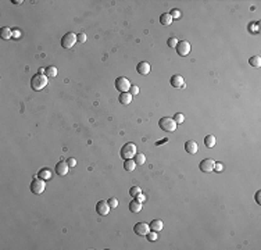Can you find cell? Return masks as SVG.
<instances>
[{"label":"cell","mask_w":261,"mask_h":250,"mask_svg":"<svg viewBox=\"0 0 261 250\" xmlns=\"http://www.w3.org/2000/svg\"><path fill=\"white\" fill-rule=\"evenodd\" d=\"M47 85V76L45 74H35L31 79V86L33 91H42L45 86Z\"/></svg>","instance_id":"cell-1"},{"label":"cell","mask_w":261,"mask_h":250,"mask_svg":"<svg viewBox=\"0 0 261 250\" xmlns=\"http://www.w3.org/2000/svg\"><path fill=\"white\" fill-rule=\"evenodd\" d=\"M158 125H160V128L165 132H174L176 129V122L171 117H163V118H160Z\"/></svg>","instance_id":"cell-2"},{"label":"cell","mask_w":261,"mask_h":250,"mask_svg":"<svg viewBox=\"0 0 261 250\" xmlns=\"http://www.w3.org/2000/svg\"><path fill=\"white\" fill-rule=\"evenodd\" d=\"M121 157L124 160H129V158H133L135 157V154H136V145L135 143H125V145L122 146V149H121Z\"/></svg>","instance_id":"cell-3"},{"label":"cell","mask_w":261,"mask_h":250,"mask_svg":"<svg viewBox=\"0 0 261 250\" xmlns=\"http://www.w3.org/2000/svg\"><path fill=\"white\" fill-rule=\"evenodd\" d=\"M29 188H31V192L35 193V195H42L46 188V182H45V179H42V178H36L31 182V186H29Z\"/></svg>","instance_id":"cell-4"},{"label":"cell","mask_w":261,"mask_h":250,"mask_svg":"<svg viewBox=\"0 0 261 250\" xmlns=\"http://www.w3.org/2000/svg\"><path fill=\"white\" fill-rule=\"evenodd\" d=\"M75 42H76V35L74 32H68V33H65V35L63 36L61 46L64 49H69V47H72V46L75 45Z\"/></svg>","instance_id":"cell-5"},{"label":"cell","mask_w":261,"mask_h":250,"mask_svg":"<svg viewBox=\"0 0 261 250\" xmlns=\"http://www.w3.org/2000/svg\"><path fill=\"white\" fill-rule=\"evenodd\" d=\"M115 88H117V91L125 93L130 89V82L126 78H124V76H119V78L115 79Z\"/></svg>","instance_id":"cell-6"},{"label":"cell","mask_w":261,"mask_h":250,"mask_svg":"<svg viewBox=\"0 0 261 250\" xmlns=\"http://www.w3.org/2000/svg\"><path fill=\"white\" fill-rule=\"evenodd\" d=\"M133 231H135V233L138 236H146L150 232V226L146 222H138V224L133 226Z\"/></svg>","instance_id":"cell-7"},{"label":"cell","mask_w":261,"mask_h":250,"mask_svg":"<svg viewBox=\"0 0 261 250\" xmlns=\"http://www.w3.org/2000/svg\"><path fill=\"white\" fill-rule=\"evenodd\" d=\"M110 204L108 202H106V200H100V202L96 204V211H97V214L100 215H108L110 213Z\"/></svg>","instance_id":"cell-8"},{"label":"cell","mask_w":261,"mask_h":250,"mask_svg":"<svg viewBox=\"0 0 261 250\" xmlns=\"http://www.w3.org/2000/svg\"><path fill=\"white\" fill-rule=\"evenodd\" d=\"M175 49H176V52H178L179 56H188L190 53V45H189V42H186V41L178 42V45H176Z\"/></svg>","instance_id":"cell-9"},{"label":"cell","mask_w":261,"mask_h":250,"mask_svg":"<svg viewBox=\"0 0 261 250\" xmlns=\"http://www.w3.org/2000/svg\"><path fill=\"white\" fill-rule=\"evenodd\" d=\"M214 165H215V161L213 158H204L202 163H200V169L203 172H210V171H214Z\"/></svg>","instance_id":"cell-10"},{"label":"cell","mask_w":261,"mask_h":250,"mask_svg":"<svg viewBox=\"0 0 261 250\" xmlns=\"http://www.w3.org/2000/svg\"><path fill=\"white\" fill-rule=\"evenodd\" d=\"M68 168H69V165H68V163L67 161H58L57 164H56V174L60 175V176H64L68 174Z\"/></svg>","instance_id":"cell-11"},{"label":"cell","mask_w":261,"mask_h":250,"mask_svg":"<svg viewBox=\"0 0 261 250\" xmlns=\"http://www.w3.org/2000/svg\"><path fill=\"white\" fill-rule=\"evenodd\" d=\"M185 150L190 154H196L197 150H199V145L195 141H188L185 143Z\"/></svg>","instance_id":"cell-12"},{"label":"cell","mask_w":261,"mask_h":250,"mask_svg":"<svg viewBox=\"0 0 261 250\" xmlns=\"http://www.w3.org/2000/svg\"><path fill=\"white\" fill-rule=\"evenodd\" d=\"M136 71H138L140 75H147L150 72V64H149V63H146V61L139 63L138 67H136Z\"/></svg>","instance_id":"cell-13"},{"label":"cell","mask_w":261,"mask_h":250,"mask_svg":"<svg viewBox=\"0 0 261 250\" xmlns=\"http://www.w3.org/2000/svg\"><path fill=\"white\" fill-rule=\"evenodd\" d=\"M171 85L174 86V88H182V86H185V81H183L182 75L171 76Z\"/></svg>","instance_id":"cell-14"},{"label":"cell","mask_w":261,"mask_h":250,"mask_svg":"<svg viewBox=\"0 0 261 250\" xmlns=\"http://www.w3.org/2000/svg\"><path fill=\"white\" fill-rule=\"evenodd\" d=\"M129 210L132 213H139V211H142V202H139L138 199H135V200H132V202L129 203Z\"/></svg>","instance_id":"cell-15"},{"label":"cell","mask_w":261,"mask_h":250,"mask_svg":"<svg viewBox=\"0 0 261 250\" xmlns=\"http://www.w3.org/2000/svg\"><path fill=\"white\" fill-rule=\"evenodd\" d=\"M149 226H150V229H152V231L158 232V231H161V229L164 228V224H163L161 219H153V221L149 224Z\"/></svg>","instance_id":"cell-16"},{"label":"cell","mask_w":261,"mask_h":250,"mask_svg":"<svg viewBox=\"0 0 261 250\" xmlns=\"http://www.w3.org/2000/svg\"><path fill=\"white\" fill-rule=\"evenodd\" d=\"M160 22H161V25H164V26L171 25V22H172L171 14H168V13H164V14H161V15H160Z\"/></svg>","instance_id":"cell-17"},{"label":"cell","mask_w":261,"mask_h":250,"mask_svg":"<svg viewBox=\"0 0 261 250\" xmlns=\"http://www.w3.org/2000/svg\"><path fill=\"white\" fill-rule=\"evenodd\" d=\"M0 36H2V39L7 41V39L13 38V31L8 28V26H4V28H2V31H0Z\"/></svg>","instance_id":"cell-18"},{"label":"cell","mask_w":261,"mask_h":250,"mask_svg":"<svg viewBox=\"0 0 261 250\" xmlns=\"http://www.w3.org/2000/svg\"><path fill=\"white\" fill-rule=\"evenodd\" d=\"M132 102V95L128 92L125 93H121L119 95V103H122V104H129V103Z\"/></svg>","instance_id":"cell-19"},{"label":"cell","mask_w":261,"mask_h":250,"mask_svg":"<svg viewBox=\"0 0 261 250\" xmlns=\"http://www.w3.org/2000/svg\"><path fill=\"white\" fill-rule=\"evenodd\" d=\"M135 167H136V163H135V160H132V158L125 160V163H124V168H125V171H129V172L133 171Z\"/></svg>","instance_id":"cell-20"},{"label":"cell","mask_w":261,"mask_h":250,"mask_svg":"<svg viewBox=\"0 0 261 250\" xmlns=\"http://www.w3.org/2000/svg\"><path fill=\"white\" fill-rule=\"evenodd\" d=\"M45 75L47 76V78H54V76H57V68H56L54 65L47 67V68H46Z\"/></svg>","instance_id":"cell-21"},{"label":"cell","mask_w":261,"mask_h":250,"mask_svg":"<svg viewBox=\"0 0 261 250\" xmlns=\"http://www.w3.org/2000/svg\"><path fill=\"white\" fill-rule=\"evenodd\" d=\"M204 145H206L207 147H214V146H215V136L207 135L206 138H204Z\"/></svg>","instance_id":"cell-22"},{"label":"cell","mask_w":261,"mask_h":250,"mask_svg":"<svg viewBox=\"0 0 261 250\" xmlns=\"http://www.w3.org/2000/svg\"><path fill=\"white\" fill-rule=\"evenodd\" d=\"M249 64L253 65V67H260L261 65V57L260 56H253V57H250Z\"/></svg>","instance_id":"cell-23"},{"label":"cell","mask_w":261,"mask_h":250,"mask_svg":"<svg viewBox=\"0 0 261 250\" xmlns=\"http://www.w3.org/2000/svg\"><path fill=\"white\" fill-rule=\"evenodd\" d=\"M39 178L45 179V181H47V179H50V178H52V172H50V169H47V168L42 169V171L39 172Z\"/></svg>","instance_id":"cell-24"},{"label":"cell","mask_w":261,"mask_h":250,"mask_svg":"<svg viewBox=\"0 0 261 250\" xmlns=\"http://www.w3.org/2000/svg\"><path fill=\"white\" fill-rule=\"evenodd\" d=\"M133 158H135V163H136V164H140V165H142L143 163L146 161V157H145V154H143V153H136L135 157H133Z\"/></svg>","instance_id":"cell-25"},{"label":"cell","mask_w":261,"mask_h":250,"mask_svg":"<svg viewBox=\"0 0 261 250\" xmlns=\"http://www.w3.org/2000/svg\"><path fill=\"white\" fill-rule=\"evenodd\" d=\"M129 193H130V196H132V197H138L140 193H142V189L138 188V186H132V188L129 189Z\"/></svg>","instance_id":"cell-26"},{"label":"cell","mask_w":261,"mask_h":250,"mask_svg":"<svg viewBox=\"0 0 261 250\" xmlns=\"http://www.w3.org/2000/svg\"><path fill=\"white\" fill-rule=\"evenodd\" d=\"M174 119H175L176 124H182V122L185 121V115H183L182 113H176V114L174 115Z\"/></svg>","instance_id":"cell-27"},{"label":"cell","mask_w":261,"mask_h":250,"mask_svg":"<svg viewBox=\"0 0 261 250\" xmlns=\"http://www.w3.org/2000/svg\"><path fill=\"white\" fill-rule=\"evenodd\" d=\"M167 45H168V47H172V49H175L176 47V45H178V41H176V38H169L168 41H167Z\"/></svg>","instance_id":"cell-28"},{"label":"cell","mask_w":261,"mask_h":250,"mask_svg":"<svg viewBox=\"0 0 261 250\" xmlns=\"http://www.w3.org/2000/svg\"><path fill=\"white\" fill-rule=\"evenodd\" d=\"M146 236H147V239H149L150 242H154V241H157V238H158V235H157V232H156V231L149 232Z\"/></svg>","instance_id":"cell-29"},{"label":"cell","mask_w":261,"mask_h":250,"mask_svg":"<svg viewBox=\"0 0 261 250\" xmlns=\"http://www.w3.org/2000/svg\"><path fill=\"white\" fill-rule=\"evenodd\" d=\"M169 14H171V17L172 18H180V11L178 8H174L171 13H169Z\"/></svg>","instance_id":"cell-30"},{"label":"cell","mask_w":261,"mask_h":250,"mask_svg":"<svg viewBox=\"0 0 261 250\" xmlns=\"http://www.w3.org/2000/svg\"><path fill=\"white\" fill-rule=\"evenodd\" d=\"M108 204H110V207H111V208H115L117 206H118V202H117V199L111 197V199H108Z\"/></svg>","instance_id":"cell-31"},{"label":"cell","mask_w":261,"mask_h":250,"mask_svg":"<svg viewBox=\"0 0 261 250\" xmlns=\"http://www.w3.org/2000/svg\"><path fill=\"white\" fill-rule=\"evenodd\" d=\"M129 91H130V95L135 96V95H138V93H139V88H138L136 85H130V89H129Z\"/></svg>","instance_id":"cell-32"},{"label":"cell","mask_w":261,"mask_h":250,"mask_svg":"<svg viewBox=\"0 0 261 250\" xmlns=\"http://www.w3.org/2000/svg\"><path fill=\"white\" fill-rule=\"evenodd\" d=\"M76 41L81 42V43L86 42V35H85V33H79V35H76Z\"/></svg>","instance_id":"cell-33"},{"label":"cell","mask_w":261,"mask_h":250,"mask_svg":"<svg viewBox=\"0 0 261 250\" xmlns=\"http://www.w3.org/2000/svg\"><path fill=\"white\" fill-rule=\"evenodd\" d=\"M222 168H224V165L221 163H215V165H214V171H217V172H221Z\"/></svg>","instance_id":"cell-34"},{"label":"cell","mask_w":261,"mask_h":250,"mask_svg":"<svg viewBox=\"0 0 261 250\" xmlns=\"http://www.w3.org/2000/svg\"><path fill=\"white\" fill-rule=\"evenodd\" d=\"M67 163H68V165H69V167H75V165H76L75 158H68V160H67Z\"/></svg>","instance_id":"cell-35"},{"label":"cell","mask_w":261,"mask_h":250,"mask_svg":"<svg viewBox=\"0 0 261 250\" xmlns=\"http://www.w3.org/2000/svg\"><path fill=\"white\" fill-rule=\"evenodd\" d=\"M19 36H21L19 31H13V38H14V39H19Z\"/></svg>","instance_id":"cell-36"},{"label":"cell","mask_w":261,"mask_h":250,"mask_svg":"<svg viewBox=\"0 0 261 250\" xmlns=\"http://www.w3.org/2000/svg\"><path fill=\"white\" fill-rule=\"evenodd\" d=\"M138 200H139V202H142V203H143V202H145V200H146V197H145V196L142 195V193H140V195L138 196Z\"/></svg>","instance_id":"cell-37"},{"label":"cell","mask_w":261,"mask_h":250,"mask_svg":"<svg viewBox=\"0 0 261 250\" xmlns=\"http://www.w3.org/2000/svg\"><path fill=\"white\" fill-rule=\"evenodd\" d=\"M256 200H257V203H258V204H261V202H260V192H257V195H256Z\"/></svg>","instance_id":"cell-38"},{"label":"cell","mask_w":261,"mask_h":250,"mask_svg":"<svg viewBox=\"0 0 261 250\" xmlns=\"http://www.w3.org/2000/svg\"><path fill=\"white\" fill-rule=\"evenodd\" d=\"M167 141H168V139H167V138H165V139H163V141H160V142H157V143H156V145H157V146H158V145H161V143H165Z\"/></svg>","instance_id":"cell-39"},{"label":"cell","mask_w":261,"mask_h":250,"mask_svg":"<svg viewBox=\"0 0 261 250\" xmlns=\"http://www.w3.org/2000/svg\"><path fill=\"white\" fill-rule=\"evenodd\" d=\"M13 3H14V4H21L22 0H21V2H18V0H13Z\"/></svg>","instance_id":"cell-40"}]
</instances>
